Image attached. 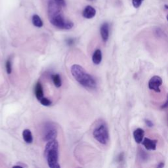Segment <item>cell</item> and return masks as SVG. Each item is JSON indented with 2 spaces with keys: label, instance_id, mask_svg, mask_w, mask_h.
<instances>
[{
  "label": "cell",
  "instance_id": "obj_11",
  "mask_svg": "<svg viewBox=\"0 0 168 168\" xmlns=\"http://www.w3.org/2000/svg\"><path fill=\"white\" fill-rule=\"evenodd\" d=\"M35 95L39 101L43 97V90L40 82H38L35 86Z\"/></svg>",
  "mask_w": 168,
  "mask_h": 168
},
{
  "label": "cell",
  "instance_id": "obj_21",
  "mask_svg": "<svg viewBox=\"0 0 168 168\" xmlns=\"http://www.w3.org/2000/svg\"><path fill=\"white\" fill-rule=\"evenodd\" d=\"M168 108V95H167V100L165 101V103L161 106V108Z\"/></svg>",
  "mask_w": 168,
  "mask_h": 168
},
{
  "label": "cell",
  "instance_id": "obj_10",
  "mask_svg": "<svg viewBox=\"0 0 168 168\" xmlns=\"http://www.w3.org/2000/svg\"><path fill=\"white\" fill-rule=\"evenodd\" d=\"M144 135V131L141 128H138L135 129L133 132V137L135 138V141L138 144L142 143Z\"/></svg>",
  "mask_w": 168,
  "mask_h": 168
},
{
  "label": "cell",
  "instance_id": "obj_3",
  "mask_svg": "<svg viewBox=\"0 0 168 168\" xmlns=\"http://www.w3.org/2000/svg\"><path fill=\"white\" fill-rule=\"evenodd\" d=\"M44 156L49 167H61L58 164V143L56 139L47 142L44 150Z\"/></svg>",
  "mask_w": 168,
  "mask_h": 168
},
{
  "label": "cell",
  "instance_id": "obj_1",
  "mask_svg": "<svg viewBox=\"0 0 168 168\" xmlns=\"http://www.w3.org/2000/svg\"><path fill=\"white\" fill-rule=\"evenodd\" d=\"M61 7L54 0H49L47 9L49 20L52 25L57 28L61 30H70L74 26V23L64 19Z\"/></svg>",
  "mask_w": 168,
  "mask_h": 168
},
{
  "label": "cell",
  "instance_id": "obj_20",
  "mask_svg": "<svg viewBox=\"0 0 168 168\" xmlns=\"http://www.w3.org/2000/svg\"><path fill=\"white\" fill-rule=\"evenodd\" d=\"M67 43L68 46H72L74 43V40L73 38H69L67 40Z\"/></svg>",
  "mask_w": 168,
  "mask_h": 168
},
{
  "label": "cell",
  "instance_id": "obj_8",
  "mask_svg": "<svg viewBox=\"0 0 168 168\" xmlns=\"http://www.w3.org/2000/svg\"><path fill=\"white\" fill-rule=\"evenodd\" d=\"M83 17L85 19H90L93 18L96 14V10L91 5H87L85 7V9L83 11Z\"/></svg>",
  "mask_w": 168,
  "mask_h": 168
},
{
  "label": "cell",
  "instance_id": "obj_6",
  "mask_svg": "<svg viewBox=\"0 0 168 168\" xmlns=\"http://www.w3.org/2000/svg\"><path fill=\"white\" fill-rule=\"evenodd\" d=\"M162 79L158 76H154L149 80V87L151 90L154 91L156 93L160 92V87L162 85Z\"/></svg>",
  "mask_w": 168,
  "mask_h": 168
},
{
  "label": "cell",
  "instance_id": "obj_23",
  "mask_svg": "<svg viewBox=\"0 0 168 168\" xmlns=\"http://www.w3.org/2000/svg\"><path fill=\"white\" fill-rule=\"evenodd\" d=\"M164 163H162V162H161V163H160V165H158V167H164Z\"/></svg>",
  "mask_w": 168,
  "mask_h": 168
},
{
  "label": "cell",
  "instance_id": "obj_15",
  "mask_svg": "<svg viewBox=\"0 0 168 168\" xmlns=\"http://www.w3.org/2000/svg\"><path fill=\"white\" fill-rule=\"evenodd\" d=\"M51 79L53 80V82L55 86L56 87H57V88H58V87H60L62 85L61 78V76L58 74H53L51 76Z\"/></svg>",
  "mask_w": 168,
  "mask_h": 168
},
{
  "label": "cell",
  "instance_id": "obj_17",
  "mask_svg": "<svg viewBox=\"0 0 168 168\" xmlns=\"http://www.w3.org/2000/svg\"><path fill=\"white\" fill-rule=\"evenodd\" d=\"M40 103L43 105V106H49L50 105H51L52 104V102L49 99H47V98H44V97H43L40 100Z\"/></svg>",
  "mask_w": 168,
  "mask_h": 168
},
{
  "label": "cell",
  "instance_id": "obj_19",
  "mask_svg": "<svg viewBox=\"0 0 168 168\" xmlns=\"http://www.w3.org/2000/svg\"><path fill=\"white\" fill-rule=\"evenodd\" d=\"M57 3L59 4L62 7H65L66 6V2L65 0H54Z\"/></svg>",
  "mask_w": 168,
  "mask_h": 168
},
{
  "label": "cell",
  "instance_id": "obj_16",
  "mask_svg": "<svg viewBox=\"0 0 168 168\" xmlns=\"http://www.w3.org/2000/svg\"><path fill=\"white\" fill-rule=\"evenodd\" d=\"M5 67H6V71L7 74H11L12 72V63H11L10 58H9V59L7 61Z\"/></svg>",
  "mask_w": 168,
  "mask_h": 168
},
{
  "label": "cell",
  "instance_id": "obj_14",
  "mask_svg": "<svg viewBox=\"0 0 168 168\" xmlns=\"http://www.w3.org/2000/svg\"><path fill=\"white\" fill-rule=\"evenodd\" d=\"M32 20V24L35 27L41 28L43 25V21L41 20V18L38 15V14H34V15H33Z\"/></svg>",
  "mask_w": 168,
  "mask_h": 168
},
{
  "label": "cell",
  "instance_id": "obj_13",
  "mask_svg": "<svg viewBox=\"0 0 168 168\" xmlns=\"http://www.w3.org/2000/svg\"><path fill=\"white\" fill-rule=\"evenodd\" d=\"M92 61L95 64H99L102 61V52L100 49H97L94 52L93 57H92Z\"/></svg>",
  "mask_w": 168,
  "mask_h": 168
},
{
  "label": "cell",
  "instance_id": "obj_5",
  "mask_svg": "<svg viewBox=\"0 0 168 168\" xmlns=\"http://www.w3.org/2000/svg\"><path fill=\"white\" fill-rule=\"evenodd\" d=\"M57 136V129L54 123L47 122L45 123L43 129V140L46 142L56 139Z\"/></svg>",
  "mask_w": 168,
  "mask_h": 168
},
{
  "label": "cell",
  "instance_id": "obj_4",
  "mask_svg": "<svg viewBox=\"0 0 168 168\" xmlns=\"http://www.w3.org/2000/svg\"><path fill=\"white\" fill-rule=\"evenodd\" d=\"M93 135L102 144H106L109 141V132L106 124L104 122H99L94 128Z\"/></svg>",
  "mask_w": 168,
  "mask_h": 168
},
{
  "label": "cell",
  "instance_id": "obj_18",
  "mask_svg": "<svg viewBox=\"0 0 168 168\" xmlns=\"http://www.w3.org/2000/svg\"><path fill=\"white\" fill-rule=\"evenodd\" d=\"M143 1L144 0H132L133 5L135 8H138L141 5Z\"/></svg>",
  "mask_w": 168,
  "mask_h": 168
},
{
  "label": "cell",
  "instance_id": "obj_24",
  "mask_svg": "<svg viewBox=\"0 0 168 168\" xmlns=\"http://www.w3.org/2000/svg\"><path fill=\"white\" fill-rule=\"evenodd\" d=\"M167 20H168V15L167 16Z\"/></svg>",
  "mask_w": 168,
  "mask_h": 168
},
{
  "label": "cell",
  "instance_id": "obj_7",
  "mask_svg": "<svg viewBox=\"0 0 168 168\" xmlns=\"http://www.w3.org/2000/svg\"><path fill=\"white\" fill-rule=\"evenodd\" d=\"M158 143L157 140H152L149 138H145L143 140L142 144L144 147L149 150H154L156 149V145Z\"/></svg>",
  "mask_w": 168,
  "mask_h": 168
},
{
  "label": "cell",
  "instance_id": "obj_9",
  "mask_svg": "<svg viewBox=\"0 0 168 168\" xmlns=\"http://www.w3.org/2000/svg\"><path fill=\"white\" fill-rule=\"evenodd\" d=\"M100 32L102 40L104 42H106L109 38V25L107 23H105L101 25Z\"/></svg>",
  "mask_w": 168,
  "mask_h": 168
},
{
  "label": "cell",
  "instance_id": "obj_22",
  "mask_svg": "<svg viewBox=\"0 0 168 168\" xmlns=\"http://www.w3.org/2000/svg\"><path fill=\"white\" fill-rule=\"evenodd\" d=\"M145 123H146V124H147V125L149 127H151L153 126V123H152V122L151 121L149 120H145Z\"/></svg>",
  "mask_w": 168,
  "mask_h": 168
},
{
  "label": "cell",
  "instance_id": "obj_12",
  "mask_svg": "<svg viewBox=\"0 0 168 168\" xmlns=\"http://www.w3.org/2000/svg\"><path fill=\"white\" fill-rule=\"evenodd\" d=\"M23 137L24 141L26 143L30 144L33 142V137L30 130H29L28 129H24L23 132Z\"/></svg>",
  "mask_w": 168,
  "mask_h": 168
},
{
  "label": "cell",
  "instance_id": "obj_2",
  "mask_svg": "<svg viewBox=\"0 0 168 168\" xmlns=\"http://www.w3.org/2000/svg\"><path fill=\"white\" fill-rule=\"evenodd\" d=\"M70 71L74 78L80 85L85 87V88L94 89L97 87V82L95 79L89 73H87L80 65H72Z\"/></svg>",
  "mask_w": 168,
  "mask_h": 168
}]
</instances>
